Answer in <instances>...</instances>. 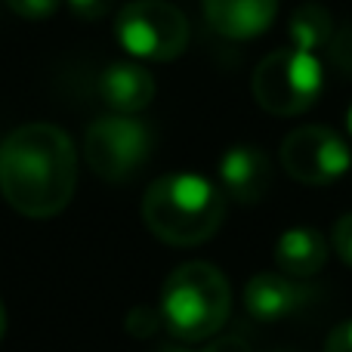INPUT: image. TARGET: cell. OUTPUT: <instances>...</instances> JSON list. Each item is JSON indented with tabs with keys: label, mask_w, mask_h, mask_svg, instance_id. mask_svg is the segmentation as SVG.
I'll return each instance as SVG.
<instances>
[{
	"label": "cell",
	"mask_w": 352,
	"mask_h": 352,
	"mask_svg": "<svg viewBox=\"0 0 352 352\" xmlns=\"http://www.w3.org/2000/svg\"><path fill=\"white\" fill-rule=\"evenodd\" d=\"M78 186V158L68 133L56 124H25L0 142V195L31 219L56 217Z\"/></svg>",
	"instance_id": "obj_1"
},
{
	"label": "cell",
	"mask_w": 352,
	"mask_h": 352,
	"mask_svg": "<svg viewBox=\"0 0 352 352\" xmlns=\"http://www.w3.org/2000/svg\"><path fill=\"white\" fill-rule=\"evenodd\" d=\"M226 213V195L201 173H167L146 188L142 219L155 238L192 248L217 235Z\"/></svg>",
	"instance_id": "obj_2"
},
{
	"label": "cell",
	"mask_w": 352,
	"mask_h": 352,
	"mask_svg": "<svg viewBox=\"0 0 352 352\" xmlns=\"http://www.w3.org/2000/svg\"><path fill=\"white\" fill-rule=\"evenodd\" d=\"M232 309V291L226 275L210 263H182L161 287V322L176 340L198 343L226 324Z\"/></svg>",
	"instance_id": "obj_3"
},
{
	"label": "cell",
	"mask_w": 352,
	"mask_h": 352,
	"mask_svg": "<svg viewBox=\"0 0 352 352\" xmlns=\"http://www.w3.org/2000/svg\"><path fill=\"white\" fill-rule=\"evenodd\" d=\"M254 99L263 111L278 118H294L312 109L324 87V72L316 53L287 47L275 50L254 72Z\"/></svg>",
	"instance_id": "obj_4"
},
{
	"label": "cell",
	"mask_w": 352,
	"mask_h": 352,
	"mask_svg": "<svg viewBox=\"0 0 352 352\" xmlns=\"http://www.w3.org/2000/svg\"><path fill=\"white\" fill-rule=\"evenodd\" d=\"M115 37L136 59L170 62L188 43V19L167 0H130L118 12Z\"/></svg>",
	"instance_id": "obj_5"
},
{
	"label": "cell",
	"mask_w": 352,
	"mask_h": 352,
	"mask_svg": "<svg viewBox=\"0 0 352 352\" xmlns=\"http://www.w3.org/2000/svg\"><path fill=\"white\" fill-rule=\"evenodd\" d=\"M84 155L90 170L105 182L130 179L152 155V130L130 115H105L87 127Z\"/></svg>",
	"instance_id": "obj_6"
},
{
	"label": "cell",
	"mask_w": 352,
	"mask_h": 352,
	"mask_svg": "<svg viewBox=\"0 0 352 352\" xmlns=\"http://www.w3.org/2000/svg\"><path fill=\"white\" fill-rule=\"evenodd\" d=\"M281 167L306 186H328L352 170V152L340 133L322 124L297 127L281 142Z\"/></svg>",
	"instance_id": "obj_7"
},
{
	"label": "cell",
	"mask_w": 352,
	"mask_h": 352,
	"mask_svg": "<svg viewBox=\"0 0 352 352\" xmlns=\"http://www.w3.org/2000/svg\"><path fill=\"white\" fill-rule=\"evenodd\" d=\"M217 173L223 195L238 204H256L272 186V164L256 146H232L219 158Z\"/></svg>",
	"instance_id": "obj_8"
},
{
	"label": "cell",
	"mask_w": 352,
	"mask_h": 352,
	"mask_svg": "<svg viewBox=\"0 0 352 352\" xmlns=\"http://www.w3.org/2000/svg\"><path fill=\"white\" fill-rule=\"evenodd\" d=\"M312 291L285 272H256L244 287V306L256 322H278L309 303Z\"/></svg>",
	"instance_id": "obj_9"
},
{
	"label": "cell",
	"mask_w": 352,
	"mask_h": 352,
	"mask_svg": "<svg viewBox=\"0 0 352 352\" xmlns=\"http://www.w3.org/2000/svg\"><path fill=\"white\" fill-rule=\"evenodd\" d=\"M278 0H204V16L217 34L229 41L260 37L275 22Z\"/></svg>",
	"instance_id": "obj_10"
},
{
	"label": "cell",
	"mask_w": 352,
	"mask_h": 352,
	"mask_svg": "<svg viewBox=\"0 0 352 352\" xmlns=\"http://www.w3.org/2000/svg\"><path fill=\"white\" fill-rule=\"evenodd\" d=\"M99 96L111 109V115L133 118L155 99V78L136 62H115L99 78Z\"/></svg>",
	"instance_id": "obj_11"
},
{
	"label": "cell",
	"mask_w": 352,
	"mask_h": 352,
	"mask_svg": "<svg viewBox=\"0 0 352 352\" xmlns=\"http://www.w3.org/2000/svg\"><path fill=\"white\" fill-rule=\"evenodd\" d=\"M324 260H328V241H324L322 232L309 229V226L281 232L278 241H275V266L291 278H312L324 266Z\"/></svg>",
	"instance_id": "obj_12"
},
{
	"label": "cell",
	"mask_w": 352,
	"mask_h": 352,
	"mask_svg": "<svg viewBox=\"0 0 352 352\" xmlns=\"http://www.w3.org/2000/svg\"><path fill=\"white\" fill-rule=\"evenodd\" d=\"M291 41L297 50L306 53H318V50L331 47L337 28H334V16L324 3H303L294 10L291 16Z\"/></svg>",
	"instance_id": "obj_13"
},
{
	"label": "cell",
	"mask_w": 352,
	"mask_h": 352,
	"mask_svg": "<svg viewBox=\"0 0 352 352\" xmlns=\"http://www.w3.org/2000/svg\"><path fill=\"white\" fill-rule=\"evenodd\" d=\"M161 322V312L158 309H148V306H136L133 312L127 316V331L133 337H152L155 331H158Z\"/></svg>",
	"instance_id": "obj_14"
},
{
	"label": "cell",
	"mask_w": 352,
	"mask_h": 352,
	"mask_svg": "<svg viewBox=\"0 0 352 352\" xmlns=\"http://www.w3.org/2000/svg\"><path fill=\"white\" fill-rule=\"evenodd\" d=\"M59 3L62 0H6V6L22 19H47L59 10Z\"/></svg>",
	"instance_id": "obj_15"
},
{
	"label": "cell",
	"mask_w": 352,
	"mask_h": 352,
	"mask_svg": "<svg viewBox=\"0 0 352 352\" xmlns=\"http://www.w3.org/2000/svg\"><path fill=\"white\" fill-rule=\"evenodd\" d=\"M331 244H334V254L340 256L346 266H352V213L337 219L334 235H331Z\"/></svg>",
	"instance_id": "obj_16"
},
{
	"label": "cell",
	"mask_w": 352,
	"mask_h": 352,
	"mask_svg": "<svg viewBox=\"0 0 352 352\" xmlns=\"http://www.w3.org/2000/svg\"><path fill=\"white\" fill-rule=\"evenodd\" d=\"M324 352H352V318L340 322L324 340Z\"/></svg>",
	"instance_id": "obj_17"
},
{
	"label": "cell",
	"mask_w": 352,
	"mask_h": 352,
	"mask_svg": "<svg viewBox=\"0 0 352 352\" xmlns=\"http://www.w3.org/2000/svg\"><path fill=\"white\" fill-rule=\"evenodd\" d=\"M331 47H334V59H337V65L346 68V72H352V28L337 31L334 41H331Z\"/></svg>",
	"instance_id": "obj_18"
},
{
	"label": "cell",
	"mask_w": 352,
	"mask_h": 352,
	"mask_svg": "<svg viewBox=\"0 0 352 352\" xmlns=\"http://www.w3.org/2000/svg\"><path fill=\"white\" fill-rule=\"evenodd\" d=\"M111 3L115 0H68L72 12H78L80 19H102L111 10Z\"/></svg>",
	"instance_id": "obj_19"
},
{
	"label": "cell",
	"mask_w": 352,
	"mask_h": 352,
	"mask_svg": "<svg viewBox=\"0 0 352 352\" xmlns=\"http://www.w3.org/2000/svg\"><path fill=\"white\" fill-rule=\"evenodd\" d=\"M201 352H250V346L241 340V337H219V340H213L207 349Z\"/></svg>",
	"instance_id": "obj_20"
},
{
	"label": "cell",
	"mask_w": 352,
	"mask_h": 352,
	"mask_svg": "<svg viewBox=\"0 0 352 352\" xmlns=\"http://www.w3.org/2000/svg\"><path fill=\"white\" fill-rule=\"evenodd\" d=\"M158 352H192V349L179 346V343H164V346H158Z\"/></svg>",
	"instance_id": "obj_21"
},
{
	"label": "cell",
	"mask_w": 352,
	"mask_h": 352,
	"mask_svg": "<svg viewBox=\"0 0 352 352\" xmlns=\"http://www.w3.org/2000/svg\"><path fill=\"white\" fill-rule=\"evenodd\" d=\"M3 331H6V309H3V300H0V340H3Z\"/></svg>",
	"instance_id": "obj_22"
},
{
	"label": "cell",
	"mask_w": 352,
	"mask_h": 352,
	"mask_svg": "<svg viewBox=\"0 0 352 352\" xmlns=\"http://www.w3.org/2000/svg\"><path fill=\"white\" fill-rule=\"evenodd\" d=\"M346 127H349V133H352V105H349V111H346Z\"/></svg>",
	"instance_id": "obj_23"
}]
</instances>
